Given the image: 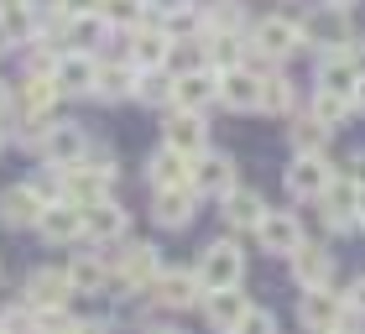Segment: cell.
<instances>
[{
	"instance_id": "29",
	"label": "cell",
	"mask_w": 365,
	"mask_h": 334,
	"mask_svg": "<svg viewBox=\"0 0 365 334\" xmlns=\"http://www.w3.org/2000/svg\"><path fill=\"white\" fill-rule=\"evenodd\" d=\"M58 79L53 74H26L21 79V89H16V105H21V115H47L58 105Z\"/></svg>"
},
{
	"instance_id": "7",
	"label": "cell",
	"mask_w": 365,
	"mask_h": 334,
	"mask_svg": "<svg viewBox=\"0 0 365 334\" xmlns=\"http://www.w3.org/2000/svg\"><path fill=\"white\" fill-rule=\"evenodd\" d=\"M73 298L78 293H73V282H68L63 266H37V272L26 277V288H21V303L37 308V313H68Z\"/></svg>"
},
{
	"instance_id": "37",
	"label": "cell",
	"mask_w": 365,
	"mask_h": 334,
	"mask_svg": "<svg viewBox=\"0 0 365 334\" xmlns=\"http://www.w3.org/2000/svg\"><path fill=\"white\" fill-rule=\"evenodd\" d=\"M235 334H282V324H277V313H272V308L251 303V313L240 319V329H235Z\"/></svg>"
},
{
	"instance_id": "2",
	"label": "cell",
	"mask_w": 365,
	"mask_h": 334,
	"mask_svg": "<svg viewBox=\"0 0 365 334\" xmlns=\"http://www.w3.org/2000/svg\"><path fill=\"white\" fill-rule=\"evenodd\" d=\"M245 42H251V58H272V63H287L292 53L308 47L303 21H292V16H261V21L245 31Z\"/></svg>"
},
{
	"instance_id": "48",
	"label": "cell",
	"mask_w": 365,
	"mask_h": 334,
	"mask_svg": "<svg viewBox=\"0 0 365 334\" xmlns=\"http://www.w3.org/2000/svg\"><path fill=\"white\" fill-rule=\"evenodd\" d=\"M6 47H16V42H11V31H6V21H0V53H6Z\"/></svg>"
},
{
	"instance_id": "43",
	"label": "cell",
	"mask_w": 365,
	"mask_h": 334,
	"mask_svg": "<svg viewBox=\"0 0 365 334\" xmlns=\"http://www.w3.org/2000/svg\"><path fill=\"white\" fill-rule=\"evenodd\" d=\"M16 110V89H11V84L6 79H0V121H6V115Z\"/></svg>"
},
{
	"instance_id": "11",
	"label": "cell",
	"mask_w": 365,
	"mask_h": 334,
	"mask_svg": "<svg viewBox=\"0 0 365 334\" xmlns=\"http://www.w3.org/2000/svg\"><path fill=\"white\" fill-rule=\"evenodd\" d=\"M350 313H344L339 293L329 288H313V293H297V329L303 334H334Z\"/></svg>"
},
{
	"instance_id": "10",
	"label": "cell",
	"mask_w": 365,
	"mask_h": 334,
	"mask_svg": "<svg viewBox=\"0 0 365 334\" xmlns=\"http://www.w3.org/2000/svg\"><path fill=\"white\" fill-rule=\"evenodd\" d=\"M162 146H173V152L198 162L209 152V121L193 115V110H168V115H162Z\"/></svg>"
},
{
	"instance_id": "34",
	"label": "cell",
	"mask_w": 365,
	"mask_h": 334,
	"mask_svg": "<svg viewBox=\"0 0 365 334\" xmlns=\"http://www.w3.org/2000/svg\"><path fill=\"white\" fill-rule=\"evenodd\" d=\"M173 84H178V74H168V69H152V74L136 69V99L141 105H173Z\"/></svg>"
},
{
	"instance_id": "25",
	"label": "cell",
	"mask_w": 365,
	"mask_h": 334,
	"mask_svg": "<svg viewBox=\"0 0 365 334\" xmlns=\"http://www.w3.org/2000/svg\"><path fill=\"white\" fill-rule=\"evenodd\" d=\"M42 193L31 188V183H16V188H6L0 193V225L6 230H37V220H42Z\"/></svg>"
},
{
	"instance_id": "31",
	"label": "cell",
	"mask_w": 365,
	"mask_h": 334,
	"mask_svg": "<svg viewBox=\"0 0 365 334\" xmlns=\"http://www.w3.org/2000/svg\"><path fill=\"white\" fill-rule=\"evenodd\" d=\"M214 31H251L245 21V0H204V31L198 37H214Z\"/></svg>"
},
{
	"instance_id": "30",
	"label": "cell",
	"mask_w": 365,
	"mask_h": 334,
	"mask_svg": "<svg viewBox=\"0 0 365 334\" xmlns=\"http://www.w3.org/2000/svg\"><path fill=\"white\" fill-rule=\"evenodd\" d=\"M94 99H105V105H120V99H136V69H130V63H99V84H94Z\"/></svg>"
},
{
	"instance_id": "15",
	"label": "cell",
	"mask_w": 365,
	"mask_h": 334,
	"mask_svg": "<svg viewBox=\"0 0 365 334\" xmlns=\"http://www.w3.org/2000/svg\"><path fill=\"white\" fill-rule=\"evenodd\" d=\"M84 241H94L99 250L130 241V214L115 204V198H99V204L84 209Z\"/></svg>"
},
{
	"instance_id": "3",
	"label": "cell",
	"mask_w": 365,
	"mask_h": 334,
	"mask_svg": "<svg viewBox=\"0 0 365 334\" xmlns=\"http://www.w3.org/2000/svg\"><path fill=\"white\" fill-rule=\"evenodd\" d=\"M141 298L152 308H162V313H182V308L204 303V282H198V272H188V266H162V277Z\"/></svg>"
},
{
	"instance_id": "12",
	"label": "cell",
	"mask_w": 365,
	"mask_h": 334,
	"mask_svg": "<svg viewBox=\"0 0 365 334\" xmlns=\"http://www.w3.org/2000/svg\"><path fill=\"white\" fill-rule=\"evenodd\" d=\"M89 131L78 126V121H53V131H47V141H42V162L47 167H78L89 157Z\"/></svg>"
},
{
	"instance_id": "47",
	"label": "cell",
	"mask_w": 365,
	"mask_h": 334,
	"mask_svg": "<svg viewBox=\"0 0 365 334\" xmlns=\"http://www.w3.org/2000/svg\"><path fill=\"white\" fill-rule=\"evenodd\" d=\"M355 110L365 115V79H360V89H355Z\"/></svg>"
},
{
	"instance_id": "50",
	"label": "cell",
	"mask_w": 365,
	"mask_h": 334,
	"mask_svg": "<svg viewBox=\"0 0 365 334\" xmlns=\"http://www.w3.org/2000/svg\"><path fill=\"white\" fill-rule=\"evenodd\" d=\"M0 146H6V131H0Z\"/></svg>"
},
{
	"instance_id": "9",
	"label": "cell",
	"mask_w": 365,
	"mask_h": 334,
	"mask_svg": "<svg viewBox=\"0 0 365 334\" xmlns=\"http://www.w3.org/2000/svg\"><path fill=\"white\" fill-rule=\"evenodd\" d=\"M240 188V162L230 157V152H209L193 162V193L198 198H225V193H235Z\"/></svg>"
},
{
	"instance_id": "44",
	"label": "cell",
	"mask_w": 365,
	"mask_h": 334,
	"mask_svg": "<svg viewBox=\"0 0 365 334\" xmlns=\"http://www.w3.org/2000/svg\"><path fill=\"white\" fill-rule=\"evenodd\" d=\"M141 334H182L178 324H168V319H162V324H141Z\"/></svg>"
},
{
	"instance_id": "35",
	"label": "cell",
	"mask_w": 365,
	"mask_h": 334,
	"mask_svg": "<svg viewBox=\"0 0 365 334\" xmlns=\"http://www.w3.org/2000/svg\"><path fill=\"white\" fill-rule=\"evenodd\" d=\"M308 115H319V121H324L329 131H339V126L355 115V99H339V94H324V89H313V99H308Z\"/></svg>"
},
{
	"instance_id": "38",
	"label": "cell",
	"mask_w": 365,
	"mask_h": 334,
	"mask_svg": "<svg viewBox=\"0 0 365 334\" xmlns=\"http://www.w3.org/2000/svg\"><path fill=\"white\" fill-rule=\"evenodd\" d=\"M339 303H344V313H350V319H360V324H365V272H360V277H350V288L339 293Z\"/></svg>"
},
{
	"instance_id": "41",
	"label": "cell",
	"mask_w": 365,
	"mask_h": 334,
	"mask_svg": "<svg viewBox=\"0 0 365 334\" xmlns=\"http://www.w3.org/2000/svg\"><path fill=\"white\" fill-rule=\"evenodd\" d=\"M63 6V16H89V11H99L105 0H58Z\"/></svg>"
},
{
	"instance_id": "27",
	"label": "cell",
	"mask_w": 365,
	"mask_h": 334,
	"mask_svg": "<svg viewBox=\"0 0 365 334\" xmlns=\"http://www.w3.org/2000/svg\"><path fill=\"white\" fill-rule=\"evenodd\" d=\"M287 141H292V157H329V141H334V131H329L319 115H297L292 131H287Z\"/></svg>"
},
{
	"instance_id": "23",
	"label": "cell",
	"mask_w": 365,
	"mask_h": 334,
	"mask_svg": "<svg viewBox=\"0 0 365 334\" xmlns=\"http://www.w3.org/2000/svg\"><path fill=\"white\" fill-rule=\"evenodd\" d=\"M146 188H193V157L173 152V146H157L146 157Z\"/></svg>"
},
{
	"instance_id": "13",
	"label": "cell",
	"mask_w": 365,
	"mask_h": 334,
	"mask_svg": "<svg viewBox=\"0 0 365 334\" xmlns=\"http://www.w3.org/2000/svg\"><path fill=\"white\" fill-rule=\"evenodd\" d=\"M125 63H130V69H141V74L168 69V63H173V37H168L162 26H136V31H125Z\"/></svg>"
},
{
	"instance_id": "49",
	"label": "cell",
	"mask_w": 365,
	"mask_h": 334,
	"mask_svg": "<svg viewBox=\"0 0 365 334\" xmlns=\"http://www.w3.org/2000/svg\"><path fill=\"white\" fill-rule=\"evenodd\" d=\"M360 230H365V209H360Z\"/></svg>"
},
{
	"instance_id": "45",
	"label": "cell",
	"mask_w": 365,
	"mask_h": 334,
	"mask_svg": "<svg viewBox=\"0 0 365 334\" xmlns=\"http://www.w3.org/2000/svg\"><path fill=\"white\" fill-rule=\"evenodd\" d=\"M334 334H365V324H360V319H344V324H339Z\"/></svg>"
},
{
	"instance_id": "17",
	"label": "cell",
	"mask_w": 365,
	"mask_h": 334,
	"mask_svg": "<svg viewBox=\"0 0 365 334\" xmlns=\"http://www.w3.org/2000/svg\"><path fill=\"white\" fill-rule=\"evenodd\" d=\"M198 313H204V324L214 334H235L240 319L251 313V293L245 288H225V293H204V303H198Z\"/></svg>"
},
{
	"instance_id": "26",
	"label": "cell",
	"mask_w": 365,
	"mask_h": 334,
	"mask_svg": "<svg viewBox=\"0 0 365 334\" xmlns=\"http://www.w3.org/2000/svg\"><path fill=\"white\" fill-rule=\"evenodd\" d=\"M53 79H58L63 94H94V84H99V58H94V53H63L58 69H53Z\"/></svg>"
},
{
	"instance_id": "28",
	"label": "cell",
	"mask_w": 365,
	"mask_h": 334,
	"mask_svg": "<svg viewBox=\"0 0 365 334\" xmlns=\"http://www.w3.org/2000/svg\"><path fill=\"white\" fill-rule=\"evenodd\" d=\"M110 21L99 11H89V16H68V26H63V42H68V53H94L99 42H110Z\"/></svg>"
},
{
	"instance_id": "42",
	"label": "cell",
	"mask_w": 365,
	"mask_h": 334,
	"mask_svg": "<svg viewBox=\"0 0 365 334\" xmlns=\"http://www.w3.org/2000/svg\"><path fill=\"white\" fill-rule=\"evenodd\" d=\"M146 6H152L157 16H178V11H188L193 0H146Z\"/></svg>"
},
{
	"instance_id": "24",
	"label": "cell",
	"mask_w": 365,
	"mask_h": 334,
	"mask_svg": "<svg viewBox=\"0 0 365 334\" xmlns=\"http://www.w3.org/2000/svg\"><path fill=\"white\" fill-rule=\"evenodd\" d=\"M63 272H68V282H73V293H78V298H105V288L115 282L110 261H105V250H78V256L63 266Z\"/></svg>"
},
{
	"instance_id": "18",
	"label": "cell",
	"mask_w": 365,
	"mask_h": 334,
	"mask_svg": "<svg viewBox=\"0 0 365 334\" xmlns=\"http://www.w3.org/2000/svg\"><path fill=\"white\" fill-rule=\"evenodd\" d=\"M220 105V74L214 69H193V74H178L173 84V110H193V115H204Z\"/></svg>"
},
{
	"instance_id": "21",
	"label": "cell",
	"mask_w": 365,
	"mask_h": 334,
	"mask_svg": "<svg viewBox=\"0 0 365 334\" xmlns=\"http://www.w3.org/2000/svg\"><path fill=\"white\" fill-rule=\"evenodd\" d=\"M37 236L47 246H78L84 241V204H47L42 209V220H37Z\"/></svg>"
},
{
	"instance_id": "32",
	"label": "cell",
	"mask_w": 365,
	"mask_h": 334,
	"mask_svg": "<svg viewBox=\"0 0 365 334\" xmlns=\"http://www.w3.org/2000/svg\"><path fill=\"white\" fill-rule=\"evenodd\" d=\"M292 105H297V94H292V79L277 69H261V110L267 115H292Z\"/></svg>"
},
{
	"instance_id": "22",
	"label": "cell",
	"mask_w": 365,
	"mask_h": 334,
	"mask_svg": "<svg viewBox=\"0 0 365 334\" xmlns=\"http://www.w3.org/2000/svg\"><path fill=\"white\" fill-rule=\"evenodd\" d=\"M220 105L251 115L261 110V69H251V63H240V69H225L220 74Z\"/></svg>"
},
{
	"instance_id": "5",
	"label": "cell",
	"mask_w": 365,
	"mask_h": 334,
	"mask_svg": "<svg viewBox=\"0 0 365 334\" xmlns=\"http://www.w3.org/2000/svg\"><path fill=\"white\" fill-rule=\"evenodd\" d=\"M287 272H292V288L297 293H313V288H334V277H339V256H334V246L329 241H303V250L287 261Z\"/></svg>"
},
{
	"instance_id": "4",
	"label": "cell",
	"mask_w": 365,
	"mask_h": 334,
	"mask_svg": "<svg viewBox=\"0 0 365 334\" xmlns=\"http://www.w3.org/2000/svg\"><path fill=\"white\" fill-rule=\"evenodd\" d=\"M334 178H339V167L329 157H292L287 173H282V188H287L292 204H319Z\"/></svg>"
},
{
	"instance_id": "33",
	"label": "cell",
	"mask_w": 365,
	"mask_h": 334,
	"mask_svg": "<svg viewBox=\"0 0 365 334\" xmlns=\"http://www.w3.org/2000/svg\"><path fill=\"white\" fill-rule=\"evenodd\" d=\"M146 11H152L146 0H105V6H99V16H105L120 37H125V31H136V26H146Z\"/></svg>"
},
{
	"instance_id": "8",
	"label": "cell",
	"mask_w": 365,
	"mask_h": 334,
	"mask_svg": "<svg viewBox=\"0 0 365 334\" xmlns=\"http://www.w3.org/2000/svg\"><path fill=\"white\" fill-rule=\"evenodd\" d=\"M303 241H308V230H303V220H297L292 209H267V220L256 225V246L267 250V256L292 261L297 250H303Z\"/></svg>"
},
{
	"instance_id": "16",
	"label": "cell",
	"mask_w": 365,
	"mask_h": 334,
	"mask_svg": "<svg viewBox=\"0 0 365 334\" xmlns=\"http://www.w3.org/2000/svg\"><path fill=\"white\" fill-rule=\"evenodd\" d=\"M198 220V193L193 188H157L152 193V225L178 236V230H188Z\"/></svg>"
},
{
	"instance_id": "19",
	"label": "cell",
	"mask_w": 365,
	"mask_h": 334,
	"mask_svg": "<svg viewBox=\"0 0 365 334\" xmlns=\"http://www.w3.org/2000/svg\"><path fill=\"white\" fill-rule=\"evenodd\" d=\"M303 37H308V47H319V53H344V42H350V11L319 6L303 21Z\"/></svg>"
},
{
	"instance_id": "14",
	"label": "cell",
	"mask_w": 365,
	"mask_h": 334,
	"mask_svg": "<svg viewBox=\"0 0 365 334\" xmlns=\"http://www.w3.org/2000/svg\"><path fill=\"white\" fill-rule=\"evenodd\" d=\"M360 63H355V47H344V53H324L319 58V74H313V89L324 94H339V99H355L360 89Z\"/></svg>"
},
{
	"instance_id": "6",
	"label": "cell",
	"mask_w": 365,
	"mask_h": 334,
	"mask_svg": "<svg viewBox=\"0 0 365 334\" xmlns=\"http://www.w3.org/2000/svg\"><path fill=\"white\" fill-rule=\"evenodd\" d=\"M313 209H319L324 236H350V230H360V193H355V183L344 178V173L329 183V193H324Z\"/></svg>"
},
{
	"instance_id": "40",
	"label": "cell",
	"mask_w": 365,
	"mask_h": 334,
	"mask_svg": "<svg viewBox=\"0 0 365 334\" xmlns=\"http://www.w3.org/2000/svg\"><path fill=\"white\" fill-rule=\"evenodd\" d=\"M63 334H115V324H105V319H68Z\"/></svg>"
},
{
	"instance_id": "20",
	"label": "cell",
	"mask_w": 365,
	"mask_h": 334,
	"mask_svg": "<svg viewBox=\"0 0 365 334\" xmlns=\"http://www.w3.org/2000/svg\"><path fill=\"white\" fill-rule=\"evenodd\" d=\"M220 220H225V236H240V230H251V236H256V225L267 220V198L240 183L235 193L220 198Z\"/></svg>"
},
{
	"instance_id": "1",
	"label": "cell",
	"mask_w": 365,
	"mask_h": 334,
	"mask_svg": "<svg viewBox=\"0 0 365 334\" xmlns=\"http://www.w3.org/2000/svg\"><path fill=\"white\" fill-rule=\"evenodd\" d=\"M193 272H198V282H204V293L245 288V250H240V241H235V236H220V241H209L204 250H198Z\"/></svg>"
},
{
	"instance_id": "39",
	"label": "cell",
	"mask_w": 365,
	"mask_h": 334,
	"mask_svg": "<svg viewBox=\"0 0 365 334\" xmlns=\"http://www.w3.org/2000/svg\"><path fill=\"white\" fill-rule=\"evenodd\" d=\"M339 173H344V178H350V183H355V193H360V209H365V146H360V152H355L350 162H344V167H339Z\"/></svg>"
},
{
	"instance_id": "46",
	"label": "cell",
	"mask_w": 365,
	"mask_h": 334,
	"mask_svg": "<svg viewBox=\"0 0 365 334\" xmlns=\"http://www.w3.org/2000/svg\"><path fill=\"white\" fill-rule=\"evenodd\" d=\"M324 6H334V11H355L360 0H324Z\"/></svg>"
},
{
	"instance_id": "36",
	"label": "cell",
	"mask_w": 365,
	"mask_h": 334,
	"mask_svg": "<svg viewBox=\"0 0 365 334\" xmlns=\"http://www.w3.org/2000/svg\"><path fill=\"white\" fill-rule=\"evenodd\" d=\"M0 334H42V324H37V308L11 303L6 313H0Z\"/></svg>"
}]
</instances>
